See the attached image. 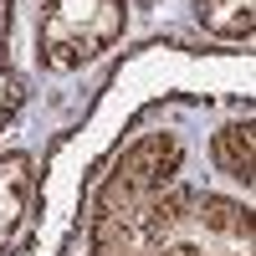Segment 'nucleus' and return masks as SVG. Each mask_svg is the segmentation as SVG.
<instances>
[{"mask_svg":"<svg viewBox=\"0 0 256 256\" xmlns=\"http://www.w3.org/2000/svg\"><path fill=\"white\" fill-rule=\"evenodd\" d=\"M195 118L205 108H164L108 154L82 216L88 256H256L251 200L184 174Z\"/></svg>","mask_w":256,"mask_h":256,"instance_id":"f257e3e1","label":"nucleus"},{"mask_svg":"<svg viewBox=\"0 0 256 256\" xmlns=\"http://www.w3.org/2000/svg\"><path fill=\"white\" fill-rule=\"evenodd\" d=\"M128 20H134V0H36V72L82 77L123 46Z\"/></svg>","mask_w":256,"mask_h":256,"instance_id":"f03ea898","label":"nucleus"},{"mask_svg":"<svg viewBox=\"0 0 256 256\" xmlns=\"http://www.w3.org/2000/svg\"><path fill=\"white\" fill-rule=\"evenodd\" d=\"M31 210H36V148L10 144L0 148V256L16 251Z\"/></svg>","mask_w":256,"mask_h":256,"instance_id":"7ed1b4c3","label":"nucleus"},{"mask_svg":"<svg viewBox=\"0 0 256 256\" xmlns=\"http://www.w3.org/2000/svg\"><path fill=\"white\" fill-rule=\"evenodd\" d=\"M205 164L220 180H230L241 195H251V180H256V118H251V108L226 113L205 134Z\"/></svg>","mask_w":256,"mask_h":256,"instance_id":"20e7f679","label":"nucleus"},{"mask_svg":"<svg viewBox=\"0 0 256 256\" xmlns=\"http://www.w3.org/2000/svg\"><path fill=\"white\" fill-rule=\"evenodd\" d=\"M16 10L20 0H0V138L31 108V72L16 56Z\"/></svg>","mask_w":256,"mask_h":256,"instance_id":"39448f33","label":"nucleus"},{"mask_svg":"<svg viewBox=\"0 0 256 256\" xmlns=\"http://www.w3.org/2000/svg\"><path fill=\"white\" fill-rule=\"evenodd\" d=\"M195 31L220 46H251L256 36V0H190Z\"/></svg>","mask_w":256,"mask_h":256,"instance_id":"423d86ee","label":"nucleus"}]
</instances>
